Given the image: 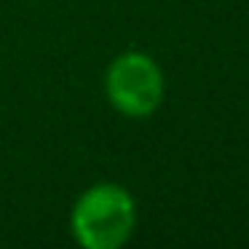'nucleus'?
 Masks as SVG:
<instances>
[{"mask_svg": "<svg viewBox=\"0 0 249 249\" xmlns=\"http://www.w3.org/2000/svg\"><path fill=\"white\" fill-rule=\"evenodd\" d=\"M137 228L134 196L118 182L86 188L70 212V233L83 249H121Z\"/></svg>", "mask_w": 249, "mask_h": 249, "instance_id": "1", "label": "nucleus"}, {"mask_svg": "<svg viewBox=\"0 0 249 249\" xmlns=\"http://www.w3.org/2000/svg\"><path fill=\"white\" fill-rule=\"evenodd\" d=\"M163 72L153 56L142 51H124L107 65L105 97L110 107L126 118H147L163 102Z\"/></svg>", "mask_w": 249, "mask_h": 249, "instance_id": "2", "label": "nucleus"}]
</instances>
